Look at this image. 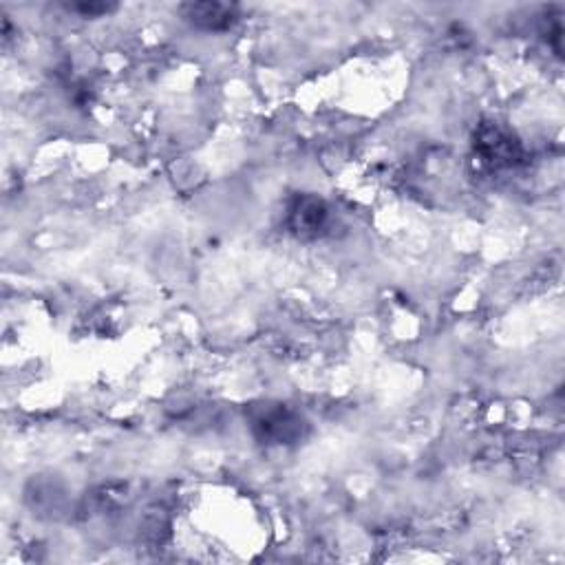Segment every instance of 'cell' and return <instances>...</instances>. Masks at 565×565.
<instances>
[{
  "mask_svg": "<svg viewBox=\"0 0 565 565\" xmlns=\"http://www.w3.org/2000/svg\"><path fill=\"white\" fill-rule=\"evenodd\" d=\"M327 219V210L323 201L316 199H303L291 208V228L299 230L300 234L318 233Z\"/></svg>",
  "mask_w": 565,
  "mask_h": 565,
  "instance_id": "cell-2",
  "label": "cell"
},
{
  "mask_svg": "<svg viewBox=\"0 0 565 565\" xmlns=\"http://www.w3.org/2000/svg\"><path fill=\"white\" fill-rule=\"evenodd\" d=\"M69 12L82 13V16H104V13H111L115 9V4H106V3H80V4H69Z\"/></svg>",
  "mask_w": 565,
  "mask_h": 565,
  "instance_id": "cell-4",
  "label": "cell"
},
{
  "mask_svg": "<svg viewBox=\"0 0 565 565\" xmlns=\"http://www.w3.org/2000/svg\"><path fill=\"white\" fill-rule=\"evenodd\" d=\"M184 20L201 31H225L236 22V7L224 3H188L182 4Z\"/></svg>",
  "mask_w": 565,
  "mask_h": 565,
  "instance_id": "cell-1",
  "label": "cell"
},
{
  "mask_svg": "<svg viewBox=\"0 0 565 565\" xmlns=\"http://www.w3.org/2000/svg\"><path fill=\"white\" fill-rule=\"evenodd\" d=\"M254 426L263 430V438L274 439V442H287V439L296 438V435L300 433L299 420H294L290 414H285V411L261 415V418H257Z\"/></svg>",
  "mask_w": 565,
  "mask_h": 565,
  "instance_id": "cell-3",
  "label": "cell"
}]
</instances>
